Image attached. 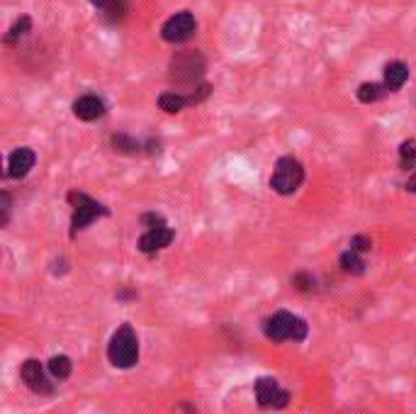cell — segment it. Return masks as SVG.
I'll use <instances>...</instances> for the list:
<instances>
[{
    "label": "cell",
    "mask_w": 416,
    "mask_h": 414,
    "mask_svg": "<svg viewBox=\"0 0 416 414\" xmlns=\"http://www.w3.org/2000/svg\"><path fill=\"white\" fill-rule=\"evenodd\" d=\"M409 78V66L402 61H392L385 66V86L387 91H399Z\"/></svg>",
    "instance_id": "7c38bea8"
},
{
    "label": "cell",
    "mask_w": 416,
    "mask_h": 414,
    "mask_svg": "<svg viewBox=\"0 0 416 414\" xmlns=\"http://www.w3.org/2000/svg\"><path fill=\"white\" fill-rule=\"evenodd\" d=\"M302 181H305V169H302V164L295 156H282V159H277L273 176H270V188H273L277 195L297 193Z\"/></svg>",
    "instance_id": "3957f363"
},
{
    "label": "cell",
    "mask_w": 416,
    "mask_h": 414,
    "mask_svg": "<svg viewBox=\"0 0 416 414\" xmlns=\"http://www.w3.org/2000/svg\"><path fill=\"white\" fill-rule=\"evenodd\" d=\"M341 268L346 270V273H353V275H360L365 270V261L360 259L358 251L348 249L346 254H341Z\"/></svg>",
    "instance_id": "e0dca14e"
},
{
    "label": "cell",
    "mask_w": 416,
    "mask_h": 414,
    "mask_svg": "<svg viewBox=\"0 0 416 414\" xmlns=\"http://www.w3.org/2000/svg\"><path fill=\"white\" fill-rule=\"evenodd\" d=\"M73 115L83 122H93V120H98V117L105 115V102H102V98H98V95H81L76 102H73Z\"/></svg>",
    "instance_id": "30bf717a"
},
{
    "label": "cell",
    "mask_w": 416,
    "mask_h": 414,
    "mask_svg": "<svg viewBox=\"0 0 416 414\" xmlns=\"http://www.w3.org/2000/svg\"><path fill=\"white\" fill-rule=\"evenodd\" d=\"M68 203L73 205V220H71V234L86 229L91 222H95L98 217L107 215V207H102L98 200L88 198L86 193H68Z\"/></svg>",
    "instance_id": "277c9868"
},
{
    "label": "cell",
    "mask_w": 416,
    "mask_h": 414,
    "mask_svg": "<svg viewBox=\"0 0 416 414\" xmlns=\"http://www.w3.org/2000/svg\"><path fill=\"white\" fill-rule=\"evenodd\" d=\"M100 13L107 22H120V20L127 15V0H110Z\"/></svg>",
    "instance_id": "d6986e66"
},
{
    "label": "cell",
    "mask_w": 416,
    "mask_h": 414,
    "mask_svg": "<svg viewBox=\"0 0 416 414\" xmlns=\"http://www.w3.org/2000/svg\"><path fill=\"white\" fill-rule=\"evenodd\" d=\"M295 283H297V288H300V290H311V288H314V280H311L307 273H300V275H297Z\"/></svg>",
    "instance_id": "603a6c76"
},
{
    "label": "cell",
    "mask_w": 416,
    "mask_h": 414,
    "mask_svg": "<svg viewBox=\"0 0 416 414\" xmlns=\"http://www.w3.org/2000/svg\"><path fill=\"white\" fill-rule=\"evenodd\" d=\"M34 161H37V156H34L32 149H27V146L15 149L8 159V174L13 176V178H24V176L34 169Z\"/></svg>",
    "instance_id": "8fae6325"
},
{
    "label": "cell",
    "mask_w": 416,
    "mask_h": 414,
    "mask_svg": "<svg viewBox=\"0 0 416 414\" xmlns=\"http://www.w3.org/2000/svg\"><path fill=\"white\" fill-rule=\"evenodd\" d=\"M256 400L263 410H282L290 402V395L277 385V381H273V378H261L256 383Z\"/></svg>",
    "instance_id": "52a82bcc"
},
{
    "label": "cell",
    "mask_w": 416,
    "mask_h": 414,
    "mask_svg": "<svg viewBox=\"0 0 416 414\" xmlns=\"http://www.w3.org/2000/svg\"><path fill=\"white\" fill-rule=\"evenodd\" d=\"M263 332L273 342H302L307 337V322L292 312H275L263 322Z\"/></svg>",
    "instance_id": "7a4b0ae2"
},
{
    "label": "cell",
    "mask_w": 416,
    "mask_h": 414,
    "mask_svg": "<svg viewBox=\"0 0 416 414\" xmlns=\"http://www.w3.org/2000/svg\"><path fill=\"white\" fill-rule=\"evenodd\" d=\"M107 358L115 368H132L139 361V339L130 324H122L107 344Z\"/></svg>",
    "instance_id": "6da1fadb"
},
{
    "label": "cell",
    "mask_w": 416,
    "mask_h": 414,
    "mask_svg": "<svg viewBox=\"0 0 416 414\" xmlns=\"http://www.w3.org/2000/svg\"><path fill=\"white\" fill-rule=\"evenodd\" d=\"M205 71V59L197 52H183L178 56H173L171 61V76L180 83H192L202 76Z\"/></svg>",
    "instance_id": "8992f818"
},
{
    "label": "cell",
    "mask_w": 416,
    "mask_h": 414,
    "mask_svg": "<svg viewBox=\"0 0 416 414\" xmlns=\"http://www.w3.org/2000/svg\"><path fill=\"white\" fill-rule=\"evenodd\" d=\"M22 381L27 383V388H29V390H34V392H52V385H49V381H47V371H44L42 363L34 361V358L24 361Z\"/></svg>",
    "instance_id": "9c48e42d"
},
{
    "label": "cell",
    "mask_w": 416,
    "mask_h": 414,
    "mask_svg": "<svg viewBox=\"0 0 416 414\" xmlns=\"http://www.w3.org/2000/svg\"><path fill=\"white\" fill-rule=\"evenodd\" d=\"M91 3H93V5H95V8H98V10H102V8H105V5H107V3H110V0H91Z\"/></svg>",
    "instance_id": "d4e9b609"
},
{
    "label": "cell",
    "mask_w": 416,
    "mask_h": 414,
    "mask_svg": "<svg viewBox=\"0 0 416 414\" xmlns=\"http://www.w3.org/2000/svg\"><path fill=\"white\" fill-rule=\"evenodd\" d=\"M399 166H402L404 171L416 166V139L402 141V146H399Z\"/></svg>",
    "instance_id": "ac0fdd59"
},
{
    "label": "cell",
    "mask_w": 416,
    "mask_h": 414,
    "mask_svg": "<svg viewBox=\"0 0 416 414\" xmlns=\"http://www.w3.org/2000/svg\"><path fill=\"white\" fill-rule=\"evenodd\" d=\"M385 93H387V86H383V83H363V86L358 88V100L360 102H378L385 98Z\"/></svg>",
    "instance_id": "5bb4252c"
},
{
    "label": "cell",
    "mask_w": 416,
    "mask_h": 414,
    "mask_svg": "<svg viewBox=\"0 0 416 414\" xmlns=\"http://www.w3.org/2000/svg\"><path fill=\"white\" fill-rule=\"evenodd\" d=\"M141 222L148 227V229H156V227H166L163 217H161V215H153V212H146V215L141 217Z\"/></svg>",
    "instance_id": "7402d4cb"
},
{
    "label": "cell",
    "mask_w": 416,
    "mask_h": 414,
    "mask_svg": "<svg viewBox=\"0 0 416 414\" xmlns=\"http://www.w3.org/2000/svg\"><path fill=\"white\" fill-rule=\"evenodd\" d=\"M173 236L176 234H173L171 227H156V229H148L146 234H141V239H139V251H144V254H156V251L171 246Z\"/></svg>",
    "instance_id": "ba28073f"
},
{
    "label": "cell",
    "mask_w": 416,
    "mask_h": 414,
    "mask_svg": "<svg viewBox=\"0 0 416 414\" xmlns=\"http://www.w3.org/2000/svg\"><path fill=\"white\" fill-rule=\"evenodd\" d=\"M407 190H409V193H416V174L407 181Z\"/></svg>",
    "instance_id": "cb8c5ba5"
},
{
    "label": "cell",
    "mask_w": 416,
    "mask_h": 414,
    "mask_svg": "<svg viewBox=\"0 0 416 414\" xmlns=\"http://www.w3.org/2000/svg\"><path fill=\"white\" fill-rule=\"evenodd\" d=\"M29 29H32V20H29L27 15H22V17H20L17 22L10 27V32L5 34V44H15L17 39H22L24 34L29 32Z\"/></svg>",
    "instance_id": "ffe728a7"
},
{
    "label": "cell",
    "mask_w": 416,
    "mask_h": 414,
    "mask_svg": "<svg viewBox=\"0 0 416 414\" xmlns=\"http://www.w3.org/2000/svg\"><path fill=\"white\" fill-rule=\"evenodd\" d=\"M350 249L358 251V254H363V251H370L373 249V239L365 234H355L353 239H350Z\"/></svg>",
    "instance_id": "44dd1931"
},
{
    "label": "cell",
    "mask_w": 416,
    "mask_h": 414,
    "mask_svg": "<svg viewBox=\"0 0 416 414\" xmlns=\"http://www.w3.org/2000/svg\"><path fill=\"white\" fill-rule=\"evenodd\" d=\"M47 371H49V376L56 378V381H66V378L71 376V358L54 356L52 361L47 363Z\"/></svg>",
    "instance_id": "9a60e30c"
},
{
    "label": "cell",
    "mask_w": 416,
    "mask_h": 414,
    "mask_svg": "<svg viewBox=\"0 0 416 414\" xmlns=\"http://www.w3.org/2000/svg\"><path fill=\"white\" fill-rule=\"evenodd\" d=\"M195 17H192V13H187V10H183V13H176L171 15V17L163 22L161 27V37L166 39L168 44H180V42H187V39L195 34Z\"/></svg>",
    "instance_id": "5b68a950"
},
{
    "label": "cell",
    "mask_w": 416,
    "mask_h": 414,
    "mask_svg": "<svg viewBox=\"0 0 416 414\" xmlns=\"http://www.w3.org/2000/svg\"><path fill=\"white\" fill-rule=\"evenodd\" d=\"M185 105H192L190 102V95H183V93H178V91H166V93H161L158 95V107L161 110H166V112H180Z\"/></svg>",
    "instance_id": "4fadbf2b"
},
{
    "label": "cell",
    "mask_w": 416,
    "mask_h": 414,
    "mask_svg": "<svg viewBox=\"0 0 416 414\" xmlns=\"http://www.w3.org/2000/svg\"><path fill=\"white\" fill-rule=\"evenodd\" d=\"M110 144H112V149H115V151L127 154V156H134V154H139V149H141V144H139L137 139H132L130 135H112Z\"/></svg>",
    "instance_id": "2e32d148"
}]
</instances>
